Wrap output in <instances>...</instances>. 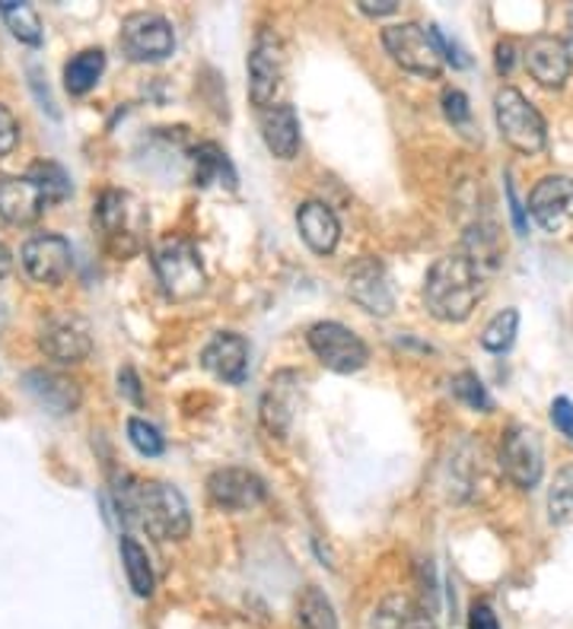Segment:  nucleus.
Masks as SVG:
<instances>
[{
    "label": "nucleus",
    "instance_id": "f257e3e1",
    "mask_svg": "<svg viewBox=\"0 0 573 629\" xmlns=\"http://www.w3.org/2000/svg\"><path fill=\"white\" fill-rule=\"evenodd\" d=\"M481 300H485V268L471 254H446L430 268L424 283V305L437 322L459 325Z\"/></svg>",
    "mask_w": 573,
    "mask_h": 629
},
{
    "label": "nucleus",
    "instance_id": "f03ea898",
    "mask_svg": "<svg viewBox=\"0 0 573 629\" xmlns=\"http://www.w3.org/2000/svg\"><path fill=\"white\" fill-rule=\"evenodd\" d=\"M118 509H122L118 515L134 518L157 541H183L191 531L185 496L173 483H163V480L118 486Z\"/></svg>",
    "mask_w": 573,
    "mask_h": 629
},
{
    "label": "nucleus",
    "instance_id": "7ed1b4c3",
    "mask_svg": "<svg viewBox=\"0 0 573 629\" xmlns=\"http://www.w3.org/2000/svg\"><path fill=\"white\" fill-rule=\"evenodd\" d=\"M93 223L103 235L105 249L118 258H128V254L140 252L144 245V232L150 227V213L147 207L137 201L131 191H105L103 198L96 201L93 210Z\"/></svg>",
    "mask_w": 573,
    "mask_h": 629
},
{
    "label": "nucleus",
    "instance_id": "20e7f679",
    "mask_svg": "<svg viewBox=\"0 0 573 629\" xmlns=\"http://www.w3.org/2000/svg\"><path fill=\"white\" fill-rule=\"evenodd\" d=\"M154 268H157V277L163 283V293L176 303H188V300L201 296L208 286L201 254L188 239H179V235L159 242L157 252H154Z\"/></svg>",
    "mask_w": 573,
    "mask_h": 629
},
{
    "label": "nucleus",
    "instance_id": "39448f33",
    "mask_svg": "<svg viewBox=\"0 0 573 629\" xmlns=\"http://www.w3.org/2000/svg\"><path fill=\"white\" fill-rule=\"evenodd\" d=\"M494 115L500 137L517 153L535 156L548 147V127L542 112L522 96L520 90L503 86L494 96Z\"/></svg>",
    "mask_w": 573,
    "mask_h": 629
},
{
    "label": "nucleus",
    "instance_id": "423d86ee",
    "mask_svg": "<svg viewBox=\"0 0 573 629\" xmlns=\"http://www.w3.org/2000/svg\"><path fill=\"white\" fill-rule=\"evenodd\" d=\"M383 45L389 57L408 74L437 80L444 74V54L437 49L430 29L417 23H395L383 29Z\"/></svg>",
    "mask_w": 573,
    "mask_h": 629
},
{
    "label": "nucleus",
    "instance_id": "0eeeda50",
    "mask_svg": "<svg viewBox=\"0 0 573 629\" xmlns=\"http://www.w3.org/2000/svg\"><path fill=\"white\" fill-rule=\"evenodd\" d=\"M118 42H122V51L128 54L131 61L157 64V61H166L176 51V32H173V23L166 17L140 10V13L125 17Z\"/></svg>",
    "mask_w": 573,
    "mask_h": 629
},
{
    "label": "nucleus",
    "instance_id": "6e6552de",
    "mask_svg": "<svg viewBox=\"0 0 573 629\" xmlns=\"http://www.w3.org/2000/svg\"><path fill=\"white\" fill-rule=\"evenodd\" d=\"M500 471L520 490H535L545 474V452L542 439L532 427H510L500 439Z\"/></svg>",
    "mask_w": 573,
    "mask_h": 629
},
{
    "label": "nucleus",
    "instance_id": "1a4fd4ad",
    "mask_svg": "<svg viewBox=\"0 0 573 629\" xmlns=\"http://www.w3.org/2000/svg\"><path fill=\"white\" fill-rule=\"evenodd\" d=\"M286 76V51L284 42L264 29L259 32L256 45H252V54H249V96L259 105L261 112L278 105V93L284 86Z\"/></svg>",
    "mask_w": 573,
    "mask_h": 629
},
{
    "label": "nucleus",
    "instance_id": "9d476101",
    "mask_svg": "<svg viewBox=\"0 0 573 629\" xmlns=\"http://www.w3.org/2000/svg\"><path fill=\"white\" fill-rule=\"evenodd\" d=\"M306 340L319 356V363L332 373H341V376L364 369L366 359H369L364 340L351 327L338 325V322H319V325L310 327Z\"/></svg>",
    "mask_w": 573,
    "mask_h": 629
},
{
    "label": "nucleus",
    "instance_id": "9b49d317",
    "mask_svg": "<svg viewBox=\"0 0 573 629\" xmlns=\"http://www.w3.org/2000/svg\"><path fill=\"white\" fill-rule=\"evenodd\" d=\"M39 347L61 366L83 363L93 350L90 325L80 315H52L39 327Z\"/></svg>",
    "mask_w": 573,
    "mask_h": 629
},
{
    "label": "nucleus",
    "instance_id": "f8f14e48",
    "mask_svg": "<svg viewBox=\"0 0 573 629\" xmlns=\"http://www.w3.org/2000/svg\"><path fill=\"white\" fill-rule=\"evenodd\" d=\"M347 293H351V300L361 305L364 312L379 315V318L392 315V308H395L389 274H386L383 261L373 258V254L357 258V261L347 268Z\"/></svg>",
    "mask_w": 573,
    "mask_h": 629
},
{
    "label": "nucleus",
    "instance_id": "ddd939ff",
    "mask_svg": "<svg viewBox=\"0 0 573 629\" xmlns=\"http://www.w3.org/2000/svg\"><path fill=\"white\" fill-rule=\"evenodd\" d=\"M208 496L210 503L223 512H249V509L264 503L268 486L249 468H220L208 478Z\"/></svg>",
    "mask_w": 573,
    "mask_h": 629
},
{
    "label": "nucleus",
    "instance_id": "4468645a",
    "mask_svg": "<svg viewBox=\"0 0 573 629\" xmlns=\"http://www.w3.org/2000/svg\"><path fill=\"white\" fill-rule=\"evenodd\" d=\"M529 210L535 223L545 232H564L573 227V178L571 176H548L542 178L532 195H529Z\"/></svg>",
    "mask_w": 573,
    "mask_h": 629
},
{
    "label": "nucleus",
    "instance_id": "2eb2a0df",
    "mask_svg": "<svg viewBox=\"0 0 573 629\" xmlns=\"http://www.w3.org/2000/svg\"><path fill=\"white\" fill-rule=\"evenodd\" d=\"M71 242L54 235V232H42V235H32L27 245H23V268L32 280L39 283H49L58 286L64 283V277L71 274Z\"/></svg>",
    "mask_w": 573,
    "mask_h": 629
},
{
    "label": "nucleus",
    "instance_id": "dca6fc26",
    "mask_svg": "<svg viewBox=\"0 0 573 629\" xmlns=\"http://www.w3.org/2000/svg\"><path fill=\"white\" fill-rule=\"evenodd\" d=\"M522 61H525L529 74L535 76L545 90H561V86L571 80V49H567L558 35H535V39L525 45Z\"/></svg>",
    "mask_w": 573,
    "mask_h": 629
},
{
    "label": "nucleus",
    "instance_id": "f3484780",
    "mask_svg": "<svg viewBox=\"0 0 573 629\" xmlns=\"http://www.w3.org/2000/svg\"><path fill=\"white\" fill-rule=\"evenodd\" d=\"M201 366L210 376H217L227 385H242L249 376V344L233 331H220L210 337V344L201 353Z\"/></svg>",
    "mask_w": 573,
    "mask_h": 629
},
{
    "label": "nucleus",
    "instance_id": "a211bd4d",
    "mask_svg": "<svg viewBox=\"0 0 573 629\" xmlns=\"http://www.w3.org/2000/svg\"><path fill=\"white\" fill-rule=\"evenodd\" d=\"M45 195L29 176H0V220L10 227H29L42 217Z\"/></svg>",
    "mask_w": 573,
    "mask_h": 629
},
{
    "label": "nucleus",
    "instance_id": "6ab92c4d",
    "mask_svg": "<svg viewBox=\"0 0 573 629\" xmlns=\"http://www.w3.org/2000/svg\"><path fill=\"white\" fill-rule=\"evenodd\" d=\"M296 385H300L296 373H278L268 381V391L261 395V427L278 439H284L296 417V401H300Z\"/></svg>",
    "mask_w": 573,
    "mask_h": 629
},
{
    "label": "nucleus",
    "instance_id": "aec40b11",
    "mask_svg": "<svg viewBox=\"0 0 573 629\" xmlns=\"http://www.w3.org/2000/svg\"><path fill=\"white\" fill-rule=\"evenodd\" d=\"M296 227L303 242L313 249L315 254H332L338 249L341 223L338 217L332 213V207L322 201H306L296 210Z\"/></svg>",
    "mask_w": 573,
    "mask_h": 629
},
{
    "label": "nucleus",
    "instance_id": "412c9836",
    "mask_svg": "<svg viewBox=\"0 0 573 629\" xmlns=\"http://www.w3.org/2000/svg\"><path fill=\"white\" fill-rule=\"evenodd\" d=\"M261 137L268 144V150L274 153L278 159H293L300 150V118L296 108L278 102L271 108L261 112Z\"/></svg>",
    "mask_w": 573,
    "mask_h": 629
},
{
    "label": "nucleus",
    "instance_id": "4be33fe9",
    "mask_svg": "<svg viewBox=\"0 0 573 629\" xmlns=\"http://www.w3.org/2000/svg\"><path fill=\"white\" fill-rule=\"evenodd\" d=\"M29 395L42 403L45 410L52 413H74L80 403V388L74 378L58 376V373H45V369H35L27 376Z\"/></svg>",
    "mask_w": 573,
    "mask_h": 629
},
{
    "label": "nucleus",
    "instance_id": "5701e85b",
    "mask_svg": "<svg viewBox=\"0 0 573 629\" xmlns=\"http://www.w3.org/2000/svg\"><path fill=\"white\" fill-rule=\"evenodd\" d=\"M373 629H437L434 614L408 595H389L373 614Z\"/></svg>",
    "mask_w": 573,
    "mask_h": 629
},
{
    "label": "nucleus",
    "instance_id": "b1692460",
    "mask_svg": "<svg viewBox=\"0 0 573 629\" xmlns=\"http://www.w3.org/2000/svg\"><path fill=\"white\" fill-rule=\"evenodd\" d=\"M105 71V54L103 49H86L74 54L64 67V86L71 96H86Z\"/></svg>",
    "mask_w": 573,
    "mask_h": 629
},
{
    "label": "nucleus",
    "instance_id": "393cba45",
    "mask_svg": "<svg viewBox=\"0 0 573 629\" xmlns=\"http://www.w3.org/2000/svg\"><path fill=\"white\" fill-rule=\"evenodd\" d=\"M122 563H125V573H128V585L131 591L137 595V598H150L154 595V566H150V556L147 551L134 541V537H122Z\"/></svg>",
    "mask_w": 573,
    "mask_h": 629
},
{
    "label": "nucleus",
    "instance_id": "a878e982",
    "mask_svg": "<svg viewBox=\"0 0 573 629\" xmlns=\"http://www.w3.org/2000/svg\"><path fill=\"white\" fill-rule=\"evenodd\" d=\"M296 620L303 629H338L335 607L329 601V595L315 585H306L296 598Z\"/></svg>",
    "mask_w": 573,
    "mask_h": 629
},
{
    "label": "nucleus",
    "instance_id": "bb28decb",
    "mask_svg": "<svg viewBox=\"0 0 573 629\" xmlns=\"http://www.w3.org/2000/svg\"><path fill=\"white\" fill-rule=\"evenodd\" d=\"M195 181L198 185H210V181H227L230 188H236V172L227 159V153L220 150L217 144H201L195 150Z\"/></svg>",
    "mask_w": 573,
    "mask_h": 629
},
{
    "label": "nucleus",
    "instance_id": "cd10ccee",
    "mask_svg": "<svg viewBox=\"0 0 573 629\" xmlns=\"http://www.w3.org/2000/svg\"><path fill=\"white\" fill-rule=\"evenodd\" d=\"M0 13L10 25V32L27 42V45H39L42 42V23H39V13L29 7V3H20V0H0Z\"/></svg>",
    "mask_w": 573,
    "mask_h": 629
},
{
    "label": "nucleus",
    "instance_id": "c85d7f7f",
    "mask_svg": "<svg viewBox=\"0 0 573 629\" xmlns=\"http://www.w3.org/2000/svg\"><path fill=\"white\" fill-rule=\"evenodd\" d=\"M517 331H520V312L517 308H503L481 331V347L491 353H507L513 347V340H517Z\"/></svg>",
    "mask_w": 573,
    "mask_h": 629
},
{
    "label": "nucleus",
    "instance_id": "c756f323",
    "mask_svg": "<svg viewBox=\"0 0 573 629\" xmlns=\"http://www.w3.org/2000/svg\"><path fill=\"white\" fill-rule=\"evenodd\" d=\"M548 515L554 525H571L573 522V464L561 468L558 478L548 490Z\"/></svg>",
    "mask_w": 573,
    "mask_h": 629
},
{
    "label": "nucleus",
    "instance_id": "7c9ffc66",
    "mask_svg": "<svg viewBox=\"0 0 573 629\" xmlns=\"http://www.w3.org/2000/svg\"><path fill=\"white\" fill-rule=\"evenodd\" d=\"M449 385H452V395L466 407H471V410H478V413H491L494 410V401H491L485 381L475 376V373H459Z\"/></svg>",
    "mask_w": 573,
    "mask_h": 629
},
{
    "label": "nucleus",
    "instance_id": "2f4dec72",
    "mask_svg": "<svg viewBox=\"0 0 573 629\" xmlns=\"http://www.w3.org/2000/svg\"><path fill=\"white\" fill-rule=\"evenodd\" d=\"M29 178L39 185V191L45 195V201L49 203L67 198V191H71V181L64 176V169L54 166V163H35L32 172H29Z\"/></svg>",
    "mask_w": 573,
    "mask_h": 629
},
{
    "label": "nucleus",
    "instance_id": "473e14b6",
    "mask_svg": "<svg viewBox=\"0 0 573 629\" xmlns=\"http://www.w3.org/2000/svg\"><path fill=\"white\" fill-rule=\"evenodd\" d=\"M128 439L131 445L140 454H147V458H157V454H163V449H166L159 429L154 427V423H147V420H140V417H131L128 420Z\"/></svg>",
    "mask_w": 573,
    "mask_h": 629
},
{
    "label": "nucleus",
    "instance_id": "72a5a7b5",
    "mask_svg": "<svg viewBox=\"0 0 573 629\" xmlns=\"http://www.w3.org/2000/svg\"><path fill=\"white\" fill-rule=\"evenodd\" d=\"M444 115L452 122V125L459 127H469L471 122V108H469V96L462 93V90H456V86H446L444 90Z\"/></svg>",
    "mask_w": 573,
    "mask_h": 629
},
{
    "label": "nucleus",
    "instance_id": "f704fd0d",
    "mask_svg": "<svg viewBox=\"0 0 573 629\" xmlns=\"http://www.w3.org/2000/svg\"><path fill=\"white\" fill-rule=\"evenodd\" d=\"M17 144H20V122L7 105H0V156H7Z\"/></svg>",
    "mask_w": 573,
    "mask_h": 629
},
{
    "label": "nucleus",
    "instance_id": "c9c22d12",
    "mask_svg": "<svg viewBox=\"0 0 573 629\" xmlns=\"http://www.w3.org/2000/svg\"><path fill=\"white\" fill-rule=\"evenodd\" d=\"M551 423H554V429H558L564 439H571L573 442V401L571 398H554V401H551Z\"/></svg>",
    "mask_w": 573,
    "mask_h": 629
},
{
    "label": "nucleus",
    "instance_id": "e433bc0d",
    "mask_svg": "<svg viewBox=\"0 0 573 629\" xmlns=\"http://www.w3.org/2000/svg\"><path fill=\"white\" fill-rule=\"evenodd\" d=\"M469 629H500L497 614L491 610V605H485V601H475V605H471Z\"/></svg>",
    "mask_w": 573,
    "mask_h": 629
},
{
    "label": "nucleus",
    "instance_id": "4c0bfd02",
    "mask_svg": "<svg viewBox=\"0 0 573 629\" xmlns=\"http://www.w3.org/2000/svg\"><path fill=\"white\" fill-rule=\"evenodd\" d=\"M118 388H122L134 403L144 401V398H140V381L134 376V369H122V373H118Z\"/></svg>",
    "mask_w": 573,
    "mask_h": 629
},
{
    "label": "nucleus",
    "instance_id": "58836bf2",
    "mask_svg": "<svg viewBox=\"0 0 573 629\" xmlns=\"http://www.w3.org/2000/svg\"><path fill=\"white\" fill-rule=\"evenodd\" d=\"M361 10L366 17H386L398 10V0H361Z\"/></svg>",
    "mask_w": 573,
    "mask_h": 629
},
{
    "label": "nucleus",
    "instance_id": "ea45409f",
    "mask_svg": "<svg viewBox=\"0 0 573 629\" xmlns=\"http://www.w3.org/2000/svg\"><path fill=\"white\" fill-rule=\"evenodd\" d=\"M510 67H513V45H510V42H500V45H497V71H500V74H510Z\"/></svg>",
    "mask_w": 573,
    "mask_h": 629
},
{
    "label": "nucleus",
    "instance_id": "a19ab883",
    "mask_svg": "<svg viewBox=\"0 0 573 629\" xmlns=\"http://www.w3.org/2000/svg\"><path fill=\"white\" fill-rule=\"evenodd\" d=\"M507 198H510V210H513V223L520 232H525V217H522V207L517 201V191H513V185H507Z\"/></svg>",
    "mask_w": 573,
    "mask_h": 629
},
{
    "label": "nucleus",
    "instance_id": "79ce46f5",
    "mask_svg": "<svg viewBox=\"0 0 573 629\" xmlns=\"http://www.w3.org/2000/svg\"><path fill=\"white\" fill-rule=\"evenodd\" d=\"M10 268H13V254H10V249L0 242V280L10 274Z\"/></svg>",
    "mask_w": 573,
    "mask_h": 629
},
{
    "label": "nucleus",
    "instance_id": "37998d69",
    "mask_svg": "<svg viewBox=\"0 0 573 629\" xmlns=\"http://www.w3.org/2000/svg\"><path fill=\"white\" fill-rule=\"evenodd\" d=\"M571 25H573V13H571Z\"/></svg>",
    "mask_w": 573,
    "mask_h": 629
}]
</instances>
